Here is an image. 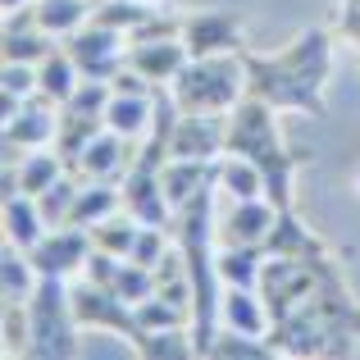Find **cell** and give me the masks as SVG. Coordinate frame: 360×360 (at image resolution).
Here are the masks:
<instances>
[{"label":"cell","instance_id":"cell-1","mask_svg":"<svg viewBox=\"0 0 360 360\" xmlns=\"http://www.w3.org/2000/svg\"><path fill=\"white\" fill-rule=\"evenodd\" d=\"M278 110L260 96H246L233 105L229 115V150L224 155H246L264 169V187H269V201L278 210H292V183H297V155L288 150L283 141V128H278Z\"/></svg>","mask_w":360,"mask_h":360},{"label":"cell","instance_id":"cell-2","mask_svg":"<svg viewBox=\"0 0 360 360\" xmlns=\"http://www.w3.org/2000/svg\"><path fill=\"white\" fill-rule=\"evenodd\" d=\"M178 110L187 115H233V105L246 96V64H242V51L233 55H192L183 64L174 82Z\"/></svg>","mask_w":360,"mask_h":360},{"label":"cell","instance_id":"cell-3","mask_svg":"<svg viewBox=\"0 0 360 360\" xmlns=\"http://www.w3.org/2000/svg\"><path fill=\"white\" fill-rule=\"evenodd\" d=\"M27 319H32V342L27 360H73L78 356V319L69 306V278H46L27 297Z\"/></svg>","mask_w":360,"mask_h":360},{"label":"cell","instance_id":"cell-4","mask_svg":"<svg viewBox=\"0 0 360 360\" xmlns=\"http://www.w3.org/2000/svg\"><path fill=\"white\" fill-rule=\"evenodd\" d=\"M242 64H246V91L260 101H269L278 115H306V119H324L328 115V101L319 87L301 82L278 55H255V51H242Z\"/></svg>","mask_w":360,"mask_h":360},{"label":"cell","instance_id":"cell-5","mask_svg":"<svg viewBox=\"0 0 360 360\" xmlns=\"http://www.w3.org/2000/svg\"><path fill=\"white\" fill-rule=\"evenodd\" d=\"M69 306H73V319H78L82 333H115V338H128V347L141 338L137 315H132V306L115 288H101V283L82 278L78 288H69Z\"/></svg>","mask_w":360,"mask_h":360},{"label":"cell","instance_id":"cell-6","mask_svg":"<svg viewBox=\"0 0 360 360\" xmlns=\"http://www.w3.org/2000/svg\"><path fill=\"white\" fill-rule=\"evenodd\" d=\"M64 46L73 51V60H78L82 78L110 82V78L123 69V64H128V37L115 32V27H105V23H96V18H91L87 27H78V32H73Z\"/></svg>","mask_w":360,"mask_h":360},{"label":"cell","instance_id":"cell-7","mask_svg":"<svg viewBox=\"0 0 360 360\" xmlns=\"http://www.w3.org/2000/svg\"><path fill=\"white\" fill-rule=\"evenodd\" d=\"M91 251H96V242H91V229L60 224V229H51L27 255H32L37 274H46V278H73V274L87 269V255H91Z\"/></svg>","mask_w":360,"mask_h":360},{"label":"cell","instance_id":"cell-8","mask_svg":"<svg viewBox=\"0 0 360 360\" xmlns=\"http://www.w3.org/2000/svg\"><path fill=\"white\" fill-rule=\"evenodd\" d=\"M183 46H187V55H233V51H246L242 14H233V9H196V14L183 18Z\"/></svg>","mask_w":360,"mask_h":360},{"label":"cell","instance_id":"cell-9","mask_svg":"<svg viewBox=\"0 0 360 360\" xmlns=\"http://www.w3.org/2000/svg\"><path fill=\"white\" fill-rule=\"evenodd\" d=\"M229 150V115H178L169 160H219Z\"/></svg>","mask_w":360,"mask_h":360},{"label":"cell","instance_id":"cell-10","mask_svg":"<svg viewBox=\"0 0 360 360\" xmlns=\"http://www.w3.org/2000/svg\"><path fill=\"white\" fill-rule=\"evenodd\" d=\"M123 210L132 214L146 229H169L174 224V205L165 196V183H160V169H146L132 160V169L123 174Z\"/></svg>","mask_w":360,"mask_h":360},{"label":"cell","instance_id":"cell-11","mask_svg":"<svg viewBox=\"0 0 360 360\" xmlns=\"http://www.w3.org/2000/svg\"><path fill=\"white\" fill-rule=\"evenodd\" d=\"M128 146H132V141H128V137H119L115 128H101L96 137L82 146V155L73 160L69 169L82 178V183H123V174L132 169Z\"/></svg>","mask_w":360,"mask_h":360},{"label":"cell","instance_id":"cell-12","mask_svg":"<svg viewBox=\"0 0 360 360\" xmlns=\"http://www.w3.org/2000/svg\"><path fill=\"white\" fill-rule=\"evenodd\" d=\"M55 132H60V101H51L46 91H32V96L23 101V115L14 123H0V137L18 141L23 150L55 146Z\"/></svg>","mask_w":360,"mask_h":360},{"label":"cell","instance_id":"cell-13","mask_svg":"<svg viewBox=\"0 0 360 360\" xmlns=\"http://www.w3.org/2000/svg\"><path fill=\"white\" fill-rule=\"evenodd\" d=\"M192 60L183 46V37H150V41H128V69H137L141 78H150L155 87H169V82L183 73V64Z\"/></svg>","mask_w":360,"mask_h":360},{"label":"cell","instance_id":"cell-14","mask_svg":"<svg viewBox=\"0 0 360 360\" xmlns=\"http://www.w3.org/2000/svg\"><path fill=\"white\" fill-rule=\"evenodd\" d=\"M278 224V205L269 196L255 201H233V210L219 219V242H238V246H264Z\"/></svg>","mask_w":360,"mask_h":360},{"label":"cell","instance_id":"cell-15","mask_svg":"<svg viewBox=\"0 0 360 360\" xmlns=\"http://www.w3.org/2000/svg\"><path fill=\"white\" fill-rule=\"evenodd\" d=\"M219 328H233V333H246V338H269L274 315H269V306H264L260 288H224Z\"/></svg>","mask_w":360,"mask_h":360},{"label":"cell","instance_id":"cell-16","mask_svg":"<svg viewBox=\"0 0 360 360\" xmlns=\"http://www.w3.org/2000/svg\"><path fill=\"white\" fill-rule=\"evenodd\" d=\"M160 183H165L169 205H174V210H183L196 192L219 187V160H165Z\"/></svg>","mask_w":360,"mask_h":360},{"label":"cell","instance_id":"cell-17","mask_svg":"<svg viewBox=\"0 0 360 360\" xmlns=\"http://www.w3.org/2000/svg\"><path fill=\"white\" fill-rule=\"evenodd\" d=\"M155 91H146V96L141 91H115L105 105V128H115L128 141H141L150 132V123H155Z\"/></svg>","mask_w":360,"mask_h":360},{"label":"cell","instance_id":"cell-18","mask_svg":"<svg viewBox=\"0 0 360 360\" xmlns=\"http://www.w3.org/2000/svg\"><path fill=\"white\" fill-rule=\"evenodd\" d=\"M0 219H5V242L23 246V251H32L37 242L51 233V224H46L41 205H37V196L27 192H9L5 196V210H0Z\"/></svg>","mask_w":360,"mask_h":360},{"label":"cell","instance_id":"cell-19","mask_svg":"<svg viewBox=\"0 0 360 360\" xmlns=\"http://www.w3.org/2000/svg\"><path fill=\"white\" fill-rule=\"evenodd\" d=\"M32 9H37V27H46L55 41H69L78 27L91 23L96 0H32Z\"/></svg>","mask_w":360,"mask_h":360},{"label":"cell","instance_id":"cell-20","mask_svg":"<svg viewBox=\"0 0 360 360\" xmlns=\"http://www.w3.org/2000/svg\"><path fill=\"white\" fill-rule=\"evenodd\" d=\"M219 283L224 288H260V269H264V246H238V242H219Z\"/></svg>","mask_w":360,"mask_h":360},{"label":"cell","instance_id":"cell-21","mask_svg":"<svg viewBox=\"0 0 360 360\" xmlns=\"http://www.w3.org/2000/svg\"><path fill=\"white\" fill-rule=\"evenodd\" d=\"M269 187H264V169L255 165V160L246 155H219V196H229V201H255V196H264Z\"/></svg>","mask_w":360,"mask_h":360},{"label":"cell","instance_id":"cell-22","mask_svg":"<svg viewBox=\"0 0 360 360\" xmlns=\"http://www.w3.org/2000/svg\"><path fill=\"white\" fill-rule=\"evenodd\" d=\"M37 82H41V91L51 101H69L73 91H78V82H82V69H78V60H73V51L69 46H55L51 55H46L41 64H37Z\"/></svg>","mask_w":360,"mask_h":360},{"label":"cell","instance_id":"cell-23","mask_svg":"<svg viewBox=\"0 0 360 360\" xmlns=\"http://www.w3.org/2000/svg\"><path fill=\"white\" fill-rule=\"evenodd\" d=\"M37 283H41V274H37L32 255L23 246L5 242V251H0V292H5V301H27L37 292Z\"/></svg>","mask_w":360,"mask_h":360},{"label":"cell","instance_id":"cell-24","mask_svg":"<svg viewBox=\"0 0 360 360\" xmlns=\"http://www.w3.org/2000/svg\"><path fill=\"white\" fill-rule=\"evenodd\" d=\"M55 46H64V41H55V37L46 32V27H37V23H14V27H5V32H0V51H5V60L41 64Z\"/></svg>","mask_w":360,"mask_h":360},{"label":"cell","instance_id":"cell-25","mask_svg":"<svg viewBox=\"0 0 360 360\" xmlns=\"http://www.w3.org/2000/svg\"><path fill=\"white\" fill-rule=\"evenodd\" d=\"M115 210H123V187H119V183H82L78 205H73L69 224L91 229V224H101L105 214H115Z\"/></svg>","mask_w":360,"mask_h":360},{"label":"cell","instance_id":"cell-26","mask_svg":"<svg viewBox=\"0 0 360 360\" xmlns=\"http://www.w3.org/2000/svg\"><path fill=\"white\" fill-rule=\"evenodd\" d=\"M132 352L141 360H192L196 342H192V328H150L132 342Z\"/></svg>","mask_w":360,"mask_h":360},{"label":"cell","instance_id":"cell-27","mask_svg":"<svg viewBox=\"0 0 360 360\" xmlns=\"http://www.w3.org/2000/svg\"><path fill=\"white\" fill-rule=\"evenodd\" d=\"M64 169H69V165H64V155L55 146H37V150H27V155L18 160V183H23L27 196H41Z\"/></svg>","mask_w":360,"mask_h":360},{"label":"cell","instance_id":"cell-28","mask_svg":"<svg viewBox=\"0 0 360 360\" xmlns=\"http://www.w3.org/2000/svg\"><path fill=\"white\" fill-rule=\"evenodd\" d=\"M315 246H319V238L301 224L297 210H278V224H274L264 251L269 255H306V251H315Z\"/></svg>","mask_w":360,"mask_h":360},{"label":"cell","instance_id":"cell-29","mask_svg":"<svg viewBox=\"0 0 360 360\" xmlns=\"http://www.w3.org/2000/svg\"><path fill=\"white\" fill-rule=\"evenodd\" d=\"M105 128V119H91V115H73V110L60 105V132H55V150L64 155V165H73V160L82 155V146H87L96 132Z\"/></svg>","mask_w":360,"mask_h":360},{"label":"cell","instance_id":"cell-30","mask_svg":"<svg viewBox=\"0 0 360 360\" xmlns=\"http://www.w3.org/2000/svg\"><path fill=\"white\" fill-rule=\"evenodd\" d=\"M78 192H82V178L73 174V169H64V174L55 178V183L46 187L41 196H37V205H41V214H46V224H51V229L69 224L73 205H78Z\"/></svg>","mask_w":360,"mask_h":360},{"label":"cell","instance_id":"cell-31","mask_svg":"<svg viewBox=\"0 0 360 360\" xmlns=\"http://www.w3.org/2000/svg\"><path fill=\"white\" fill-rule=\"evenodd\" d=\"M137 233H141V224L132 219L128 210H115V214H105L101 224H91V242H96L101 251H110V255H123V260L132 255Z\"/></svg>","mask_w":360,"mask_h":360},{"label":"cell","instance_id":"cell-32","mask_svg":"<svg viewBox=\"0 0 360 360\" xmlns=\"http://www.w3.org/2000/svg\"><path fill=\"white\" fill-rule=\"evenodd\" d=\"M132 315H137L141 333H150V328H192V306H178V301L169 297H146L141 306H132Z\"/></svg>","mask_w":360,"mask_h":360},{"label":"cell","instance_id":"cell-33","mask_svg":"<svg viewBox=\"0 0 360 360\" xmlns=\"http://www.w3.org/2000/svg\"><path fill=\"white\" fill-rule=\"evenodd\" d=\"M155 14V9L146 5V0H96V23H105V27H115V32H123V37H132L146 18Z\"/></svg>","mask_w":360,"mask_h":360},{"label":"cell","instance_id":"cell-34","mask_svg":"<svg viewBox=\"0 0 360 360\" xmlns=\"http://www.w3.org/2000/svg\"><path fill=\"white\" fill-rule=\"evenodd\" d=\"M0 342H5V356H27V342H32V319H27V301H5L0 306Z\"/></svg>","mask_w":360,"mask_h":360},{"label":"cell","instance_id":"cell-35","mask_svg":"<svg viewBox=\"0 0 360 360\" xmlns=\"http://www.w3.org/2000/svg\"><path fill=\"white\" fill-rule=\"evenodd\" d=\"M274 347L269 338H246V333H233V328H219L210 347V360H269Z\"/></svg>","mask_w":360,"mask_h":360},{"label":"cell","instance_id":"cell-36","mask_svg":"<svg viewBox=\"0 0 360 360\" xmlns=\"http://www.w3.org/2000/svg\"><path fill=\"white\" fill-rule=\"evenodd\" d=\"M115 292L128 306H141L146 297H155V269H146V264H137V260H123V269L115 278Z\"/></svg>","mask_w":360,"mask_h":360},{"label":"cell","instance_id":"cell-37","mask_svg":"<svg viewBox=\"0 0 360 360\" xmlns=\"http://www.w3.org/2000/svg\"><path fill=\"white\" fill-rule=\"evenodd\" d=\"M0 91H14V96H32V91H41V82H37V64L5 60V64H0Z\"/></svg>","mask_w":360,"mask_h":360},{"label":"cell","instance_id":"cell-38","mask_svg":"<svg viewBox=\"0 0 360 360\" xmlns=\"http://www.w3.org/2000/svg\"><path fill=\"white\" fill-rule=\"evenodd\" d=\"M119 269H123V255H110V251H101V246H96V251L87 255V269H82V278L101 283V288H115Z\"/></svg>","mask_w":360,"mask_h":360},{"label":"cell","instance_id":"cell-39","mask_svg":"<svg viewBox=\"0 0 360 360\" xmlns=\"http://www.w3.org/2000/svg\"><path fill=\"white\" fill-rule=\"evenodd\" d=\"M338 32L352 41V51H360V5H347V0H342V14H338Z\"/></svg>","mask_w":360,"mask_h":360},{"label":"cell","instance_id":"cell-40","mask_svg":"<svg viewBox=\"0 0 360 360\" xmlns=\"http://www.w3.org/2000/svg\"><path fill=\"white\" fill-rule=\"evenodd\" d=\"M347 192H352V196H356V201H360V165L352 169V174H347Z\"/></svg>","mask_w":360,"mask_h":360},{"label":"cell","instance_id":"cell-41","mask_svg":"<svg viewBox=\"0 0 360 360\" xmlns=\"http://www.w3.org/2000/svg\"><path fill=\"white\" fill-rule=\"evenodd\" d=\"M0 5H5V14H14V9H27L32 0H0Z\"/></svg>","mask_w":360,"mask_h":360},{"label":"cell","instance_id":"cell-42","mask_svg":"<svg viewBox=\"0 0 360 360\" xmlns=\"http://www.w3.org/2000/svg\"><path fill=\"white\" fill-rule=\"evenodd\" d=\"M347 5H360V0H347Z\"/></svg>","mask_w":360,"mask_h":360}]
</instances>
